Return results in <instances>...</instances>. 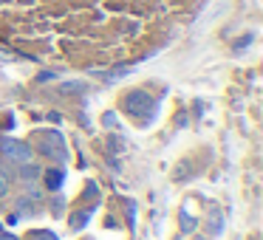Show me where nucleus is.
Here are the masks:
<instances>
[{
	"instance_id": "f257e3e1",
	"label": "nucleus",
	"mask_w": 263,
	"mask_h": 240,
	"mask_svg": "<svg viewBox=\"0 0 263 240\" xmlns=\"http://www.w3.org/2000/svg\"><path fill=\"white\" fill-rule=\"evenodd\" d=\"M122 108H125L130 116H150L153 99H150V93H144V91H130L125 99H122Z\"/></svg>"
},
{
	"instance_id": "f03ea898",
	"label": "nucleus",
	"mask_w": 263,
	"mask_h": 240,
	"mask_svg": "<svg viewBox=\"0 0 263 240\" xmlns=\"http://www.w3.org/2000/svg\"><path fill=\"white\" fill-rule=\"evenodd\" d=\"M37 150H40L43 155H48V158H54V161L68 158V150H65V142H63L60 133H43V142L37 144Z\"/></svg>"
},
{
	"instance_id": "7ed1b4c3",
	"label": "nucleus",
	"mask_w": 263,
	"mask_h": 240,
	"mask_svg": "<svg viewBox=\"0 0 263 240\" xmlns=\"http://www.w3.org/2000/svg\"><path fill=\"white\" fill-rule=\"evenodd\" d=\"M0 150H3V155H6L9 161H14V164H23V161H31V147L26 142H14V138H3L0 142Z\"/></svg>"
},
{
	"instance_id": "20e7f679",
	"label": "nucleus",
	"mask_w": 263,
	"mask_h": 240,
	"mask_svg": "<svg viewBox=\"0 0 263 240\" xmlns=\"http://www.w3.org/2000/svg\"><path fill=\"white\" fill-rule=\"evenodd\" d=\"M63 170H60V167H54V170H48L46 172V187L51 189V192H57L60 187H63Z\"/></svg>"
},
{
	"instance_id": "39448f33",
	"label": "nucleus",
	"mask_w": 263,
	"mask_h": 240,
	"mask_svg": "<svg viewBox=\"0 0 263 240\" xmlns=\"http://www.w3.org/2000/svg\"><path fill=\"white\" fill-rule=\"evenodd\" d=\"M17 175L23 178V181H37V178H40V167L31 164V161H23V164H20V172H17Z\"/></svg>"
},
{
	"instance_id": "423d86ee",
	"label": "nucleus",
	"mask_w": 263,
	"mask_h": 240,
	"mask_svg": "<svg viewBox=\"0 0 263 240\" xmlns=\"http://www.w3.org/2000/svg\"><path fill=\"white\" fill-rule=\"evenodd\" d=\"M9 187H12V172L6 170V164L0 161V198L9 195Z\"/></svg>"
},
{
	"instance_id": "0eeeda50",
	"label": "nucleus",
	"mask_w": 263,
	"mask_h": 240,
	"mask_svg": "<svg viewBox=\"0 0 263 240\" xmlns=\"http://www.w3.org/2000/svg\"><path fill=\"white\" fill-rule=\"evenodd\" d=\"M60 91H63V93H74V91H85V85H82V82H68V85H63Z\"/></svg>"
},
{
	"instance_id": "6e6552de",
	"label": "nucleus",
	"mask_w": 263,
	"mask_h": 240,
	"mask_svg": "<svg viewBox=\"0 0 263 240\" xmlns=\"http://www.w3.org/2000/svg\"><path fill=\"white\" fill-rule=\"evenodd\" d=\"M34 240H57V237H54L51 232H37V234H34Z\"/></svg>"
},
{
	"instance_id": "1a4fd4ad",
	"label": "nucleus",
	"mask_w": 263,
	"mask_h": 240,
	"mask_svg": "<svg viewBox=\"0 0 263 240\" xmlns=\"http://www.w3.org/2000/svg\"><path fill=\"white\" fill-rule=\"evenodd\" d=\"M0 240H17L14 234H0Z\"/></svg>"
},
{
	"instance_id": "9d476101",
	"label": "nucleus",
	"mask_w": 263,
	"mask_h": 240,
	"mask_svg": "<svg viewBox=\"0 0 263 240\" xmlns=\"http://www.w3.org/2000/svg\"><path fill=\"white\" fill-rule=\"evenodd\" d=\"M0 232H3V229H0Z\"/></svg>"
}]
</instances>
